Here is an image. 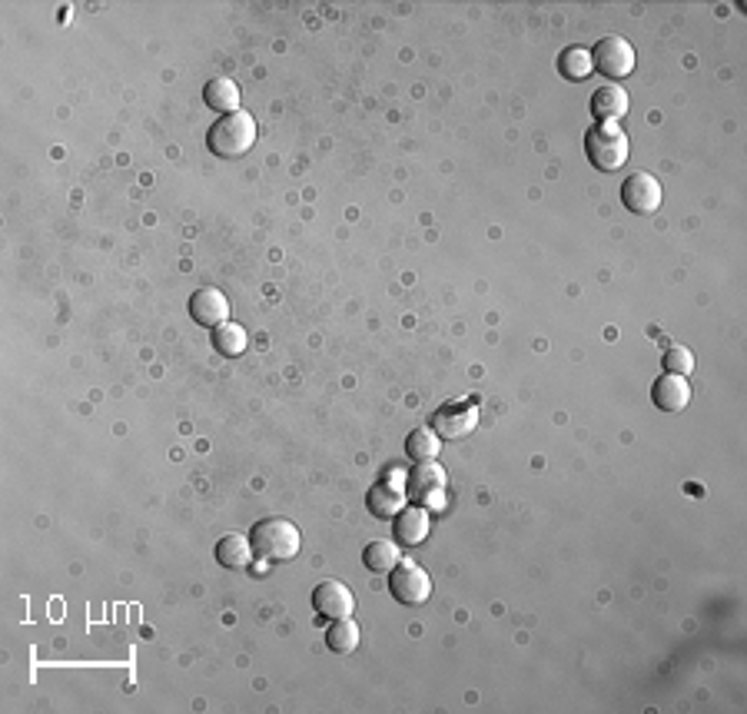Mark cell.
Returning <instances> with one entry per match:
<instances>
[{
	"label": "cell",
	"mask_w": 747,
	"mask_h": 714,
	"mask_svg": "<svg viewBox=\"0 0 747 714\" xmlns=\"http://www.w3.org/2000/svg\"><path fill=\"white\" fill-rule=\"evenodd\" d=\"M246 538L253 545V555L266 558V562H289L303 545L299 529L289 519H259Z\"/></svg>",
	"instance_id": "1"
},
{
	"label": "cell",
	"mask_w": 747,
	"mask_h": 714,
	"mask_svg": "<svg viewBox=\"0 0 747 714\" xmlns=\"http://www.w3.org/2000/svg\"><path fill=\"white\" fill-rule=\"evenodd\" d=\"M256 143V120L249 117L246 110L226 113L210 127L206 133V147H210L216 157H243V153L253 150Z\"/></svg>",
	"instance_id": "2"
},
{
	"label": "cell",
	"mask_w": 747,
	"mask_h": 714,
	"mask_svg": "<svg viewBox=\"0 0 747 714\" xmlns=\"http://www.w3.org/2000/svg\"><path fill=\"white\" fill-rule=\"evenodd\" d=\"M585 153L588 163L601 173H615L628 160V133L618 123H595L585 133Z\"/></svg>",
	"instance_id": "3"
},
{
	"label": "cell",
	"mask_w": 747,
	"mask_h": 714,
	"mask_svg": "<svg viewBox=\"0 0 747 714\" xmlns=\"http://www.w3.org/2000/svg\"><path fill=\"white\" fill-rule=\"evenodd\" d=\"M591 70H598L601 77L621 80L635 70V47L625 37H601L591 47Z\"/></svg>",
	"instance_id": "4"
},
{
	"label": "cell",
	"mask_w": 747,
	"mask_h": 714,
	"mask_svg": "<svg viewBox=\"0 0 747 714\" xmlns=\"http://www.w3.org/2000/svg\"><path fill=\"white\" fill-rule=\"evenodd\" d=\"M479 426V409L475 402H445L432 412V432L439 439H465Z\"/></svg>",
	"instance_id": "5"
},
{
	"label": "cell",
	"mask_w": 747,
	"mask_h": 714,
	"mask_svg": "<svg viewBox=\"0 0 747 714\" xmlns=\"http://www.w3.org/2000/svg\"><path fill=\"white\" fill-rule=\"evenodd\" d=\"M389 592L399 605H422L432 595V578L415 562H399L389 572Z\"/></svg>",
	"instance_id": "6"
},
{
	"label": "cell",
	"mask_w": 747,
	"mask_h": 714,
	"mask_svg": "<svg viewBox=\"0 0 747 714\" xmlns=\"http://www.w3.org/2000/svg\"><path fill=\"white\" fill-rule=\"evenodd\" d=\"M621 203L625 210L648 216L661 206V183L651 177V173H631V177L621 183Z\"/></svg>",
	"instance_id": "7"
},
{
	"label": "cell",
	"mask_w": 747,
	"mask_h": 714,
	"mask_svg": "<svg viewBox=\"0 0 747 714\" xmlns=\"http://www.w3.org/2000/svg\"><path fill=\"white\" fill-rule=\"evenodd\" d=\"M442 492H445V472H442V465H435V459L419 462L406 475V499H412L415 505L439 502Z\"/></svg>",
	"instance_id": "8"
},
{
	"label": "cell",
	"mask_w": 747,
	"mask_h": 714,
	"mask_svg": "<svg viewBox=\"0 0 747 714\" xmlns=\"http://www.w3.org/2000/svg\"><path fill=\"white\" fill-rule=\"evenodd\" d=\"M352 605H356V598L342 582L336 578H326V582H319L313 588V608L319 618H329V622H336V618H349L352 615Z\"/></svg>",
	"instance_id": "9"
},
{
	"label": "cell",
	"mask_w": 747,
	"mask_h": 714,
	"mask_svg": "<svg viewBox=\"0 0 747 714\" xmlns=\"http://www.w3.org/2000/svg\"><path fill=\"white\" fill-rule=\"evenodd\" d=\"M190 316L206 329H216L230 319V303L216 286H203L190 296Z\"/></svg>",
	"instance_id": "10"
},
{
	"label": "cell",
	"mask_w": 747,
	"mask_h": 714,
	"mask_svg": "<svg viewBox=\"0 0 747 714\" xmlns=\"http://www.w3.org/2000/svg\"><path fill=\"white\" fill-rule=\"evenodd\" d=\"M651 402L661 412H684L691 402V386L684 376H674V372H664V376L651 386Z\"/></svg>",
	"instance_id": "11"
},
{
	"label": "cell",
	"mask_w": 747,
	"mask_h": 714,
	"mask_svg": "<svg viewBox=\"0 0 747 714\" xmlns=\"http://www.w3.org/2000/svg\"><path fill=\"white\" fill-rule=\"evenodd\" d=\"M628 107H631L628 93L621 90L618 84H605V87H598L595 93H591V117H595L598 123L625 120Z\"/></svg>",
	"instance_id": "12"
},
{
	"label": "cell",
	"mask_w": 747,
	"mask_h": 714,
	"mask_svg": "<svg viewBox=\"0 0 747 714\" xmlns=\"http://www.w3.org/2000/svg\"><path fill=\"white\" fill-rule=\"evenodd\" d=\"M429 512L422 509V505H412V509H402L396 515V522H392V532H396V542L399 545H422L425 538H429Z\"/></svg>",
	"instance_id": "13"
},
{
	"label": "cell",
	"mask_w": 747,
	"mask_h": 714,
	"mask_svg": "<svg viewBox=\"0 0 747 714\" xmlns=\"http://www.w3.org/2000/svg\"><path fill=\"white\" fill-rule=\"evenodd\" d=\"M366 509L376 515V519H396V515L406 509V492L392 482H379L366 492Z\"/></svg>",
	"instance_id": "14"
},
{
	"label": "cell",
	"mask_w": 747,
	"mask_h": 714,
	"mask_svg": "<svg viewBox=\"0 0 747 714\" xmlns=\"http://www.w3.org/2000/svg\"><path fill=\"white\" fill-rule=\"evenodd\" d=\"M203 100H206V107L216 113H236V107H240V87H236V80L230 77H213L210 84L203 87Z\"/></svg>",
	"instance_id": "15"
},
{
	"label": "cell",
	"mask_w": 747,
	"mask_h": 714,
	"mask_svg": "<svg viewBox=\"0 0 747 714\" xmlns=\"http://www.w3.org/2000/svg\"><path fill=\"white\" fill-rule=\"evenodd\" d=\"M249 558H253V545H249V538L243 535H223L220 542H216V562L223 568L240 572V568L249 565Z\"/></svg>",
	"instance_id": "16"
},
{
	"label": "cell",
	"mask_w": 747,
	"mask_h": 714,
	"mask_svg": "<svg viewBox=\"0 0 747 714\" xmlns=\"http://www.w3.org/2000/svg\"><path fill=\"white\" fill-rule=\"evenodd\" d=\"M402 562V548L399 542H369L366 552H362V565L369 568V572H392Z\"/></svg>",
	"instance_id": "17"
},
{
	"label": "cell",
	"mask_w": 747,
	"mask_h": 714,
	"mask_svg": "<svg viewBox=\"0 0 747 714\" xmlns=\"http://www.w3.org/2000/svg\"><path fill=\"white\" fill-rule=\"evenodd\" d=\"M326 648L336 651V655H349V651L359 648V625L352 618H336L326 628Z\"/></svg>",
	"instance_id": "18"
},
{
	"label": "cell",
	"mask_w": 747,
	"mask_h": 714,
	"mask_svg": "<svg viewBox=\"0 0 747 714\" xmlns=\"http://www.w3.org/2000/svg\"><path fill=\"white\" fill-rule=\"evenodd\" d=\"M442 449V439L425 426V429H412L406 439V455L412 462H432Z\"/></svg>",
	"instance_id": "19"
},
{
	"label": "cell",
	"mask_w": 747,
	"mask_h": 714,
	"mask_svg": "<svg viewBox=\"0 0 747 714\" xmlns=\"http://www.w3.org/2000/svg\"><path fill=\"white\" fill-rule=\"evenodd\" d=\"M213 349H216L220 356H226V359L243 356V349H246V333H243V326H236V323L216 326V329H213Z\"/></svg>",
	"instance_id": "20"
},
{
	"label": "cell",
	"mask_w": 747,
	"mask_h": 714,
	"mask_svg": "<svg viewBox=\"0 0 747 714\" xmlns=\"http://www.w3.org/2000/svg\"><path fill=\"white\" fill-rule=\"evenodd\" d=\"M558 74L568 80H585L591 74V54L585 47H568L558 57Z\"/></svg>",
	"instance_id": "21"
},
{
	"label": "cell",
	"mask_w": 747,
	"mask_h": 714,
	"mask_svg": "<svg viewBox=\"0 0 747 714\" xmlns=\"http://www.w3.org/2000/svg\"><path fill=\"white\" fill-rule=\"evenodd\" d=\"M664 372H674V376H688L694 369V353L684 346H668L664 349Z\"/></svg>",
	"instance_id": "22"
}]
</instances>
